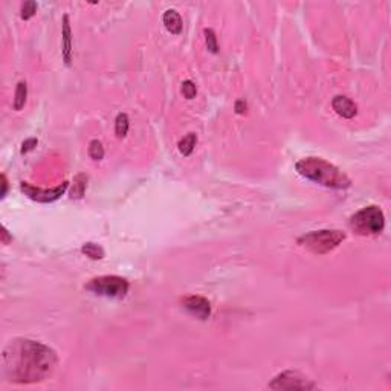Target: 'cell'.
Returning a JSON list of instances; mask_svg holds the SVG:
<instances>
[{"label":"cell","mask_w":391,"mask_h":391,"mask_svg":"<svg viewBox=\"0 0 391 391\" xmlns=\"http://www.w3.org/2000/svg\"><path fill=\"white\" fill-rule=\"evenodd\" d=\"M347 239V234L340 230H319V231H310L298 239V245L309 249L313 254L324 255L337 249L344 240Z\"/></svg>","instance_id":"obj_3"},{"label":"cell","mask_w":391,"mask_h":391,"mask_svg":"<svg viewBox=\"0 0 391 391\" xmlns=\"http://www.w3.org/2000/svg\"><path fill=\"white\" fill-rule=\"evenodd\" d=\"M236 111H237L239 115L246 114V102H245L243 99H240V101H237V102H236Z\"/></svg>","instance_id":"obj_23"},{"label":"cell","mask_w":391,"mask_h":391,"mask_svg":"<svg viewBox=\"0 0 391 391\" xmlns=\"http://www.w3.org/2000/svg\"><path fill=\"white\" fill-rule=\"evenodd\" d=\"M205 41H206V47L209 52L212 53H217L218 52V44H217V37H215V32L212 29H205Z\"/></svg>","instance_id":"obj_19"},{"label":"cell","mask_w":391,"mask_h":391,"mask_svg":"<svg viewBox=\"0 0 391 391\" xmlns=\"http://www.w3.org/2000/svg\"><path fill=\"white\" fill-rule=\"evenodd\" d=\"M57 353L40 341L14 338L2 352V374L11 383H37L52 376Z\"/></svg>","instance_id":"obj_1"},{"label":"cell","mask_w":391,"mask_h":391,"mask_svg":"<svg viewBox=\"0 0 391 391\" xmlns=\"http://www.w3.org/2000/svg\"><path fill=\"white\" fill-rule=\"evenodd\" d=\"M182 93H184V96H185L187 99H193V98L196 96V93H197L196 84H194L191 80L184 81V83H182Z\"/></svg>","instance_id":"obj_20"},{"label":"cell","mask_w":391,"mask_h":391,"mask_svg":"<svg viewBox=\"0 0 391 391\" xmlns=\"http://www.w3.org/2000/svg\"><path fill=\"white\" fill-rule=\"evenodd\" d=\"M86 187H87V176L86 175H78L74 179V185H72V190H71V197L72 199H81L84 196Z\"/></svg>","instance_id":"obj_14"},{"label":"cell","mask_w":391,"mask_h":391,"mask_svg":"<svg viewBox=\"0 0 391 391\" xmlns=\"http://www.w3.org/2000/svg\"><path fill=\"white\" fill-rule=\"evenodd\" d=\"M196 144H197V135H196V133H188L187 136H184V138L179 141V144H178L181 154L190 156V154L194 151Z\"/></svg>","instance_id":"obj_12"},{"label":"cell","mask_w":391,"mask_h":391,"mask_svg":"<svg viewBox=\"0 0 391 391\" xmlns=\"http://www.w3.org/2000/svg\"><path fill=\"white\" fill-rule=\"evenodd\" d=\"M182 307L193 316L205 321L211 315V304L206 298L199 295H190L182 300Z\"/></svg>","instance_id":"obj_8"},{"label":"cell","mask_w":391,"mask_h":391,"mask_svg":"<svg viewBox=\"0 0 391 391\" xmlns=\"http://www.w3.org/2000/svg\"><path fill=\"white\" fill-rule=\"evenodd\" d=\"M11 240H13V237L10 236V233L7 231V228L2 227V243H4V245H8Z\"/></svg>","instance_id":"obj_24"},{"label":"cell","mask_w":391,"mask_h":391,"mask_svg":"<svg viewBox=\"0 0 391 391\" xmlns=\"http://www.w3.org/2000/svg\"><path fill=\"white\" fill-rule=\"evenodd\" d=\"M63 59L66 66H71L72 63V31H71V23H69V16H63Z\"/></svg>","instance_id":"obj_10"},{"label":"cell","mask_w":391,"mask_h":391,"mask_svg":"<svg viewBox=\"0 0 391 391\" xmlns=\"http://www.w3.org/2000/svg\"><path fill=\"white\" fill-rule=\"evenodd\" d=\"M89 156L93 160H101L104 157V147H102L101 141H98V139L90 141V144H89Z\"/></svg>","instance_id":"obj_17"},{"label":"cell","mask_w":391,"mask_h":391,"mask_svg":"<svg viewBox=\"0 0 391 391\" xmlns=\"http://www.w3.org/2000/svg\"><path fill=\"white\" fill-rule=\"evenodd\" d=\"M295 170L304 179L312 181L325 188L346 190L352 185L350 178L343 170H340L337 165L327 162L322 157H304L295 163Z\"/></svg>","instance_id":"obj_2"},{"label":"cell","mask_w":391,"mask_h":391,"mask_svg":"<svg viewBox=\"0 0 391 391\" xmlns=\"http://www.w3.org/2000/svg\"><path fill=\"white\" fill-rule=\"evenodd\" d=\"M130 127V120L127 114H120L115 120V133L118 138H126Z\"/></svg>","instance_id":"obj_15"},{"label":"cell","mask_w":391,"mask_h":391,"mask_svg":"<svg viewBox=\"0 0 391 391\" xmlns=\"http://www.w3.org/2000/svg\"><path fill=\"white\" fill-rule=\"evenodd\" d=\"M37 13V4L32 2V0H28V2H25L22 5V10H20V17L23 20H29L35 16Z\"/></svg>","instance_id":"obj_18"},{"label":"cell","mask_w":391,"mask_h":391,"mask_svg":"<svg viewBox=\"0 0 391 391\" xmlns=\"http://www.w3.org/2000/svg\"><path fill=\"white\" fill-rule=\"evenodd\" d=\"M81 252L92 260H101L104 257V249L96 243H84L81 246Z\"/></svg>","instance_id":"obj_16"},{"label":"cell","mask_w":391,"mask_h":391,"mask_svg":"<svg viewBox=\"0 0 391 391\" xmlns=\"http://www.w3.org/2000/svg\"><path fill=\"white\" fill-rule=\"evenodd\" d=\"M0 181H2V191H0V197L5 199V196H7V193H8V181H7V176L2 175V176H0Z\"/></svg>","instance_id":"obj_22"},{"label":"cell","mask_w":391,"mask_h":391,"mask_svg":"<svg viewBox=\"0 0 391 391\" xmlns=\"http://www.w3.org/2000/svg\"><path fill=\"white\" fill-rule=\"evenodd\" d=\"M37 144H38V139L37 138H29V139H26L23 144H22V154H25V153H29V151H32L35 147H37Z\"/></svg>","instance_id":"obj_21"},{"label":"cell","mask_w":391,"mask_h":391,"mask_svg":"<svg viewBox=\"0 0 391 391\" xmlns=\"http://www.w3.org/2000/svg\"><path fill=\"white\" fill-rule=\"evenodd\" d=\"M129 288H130L129 282L118 275L96 276L86 285V291L95 295L105 297V298H117V300L124 298L129 292Z\"/></svg>","instance_id":"obj_5"},{"label":"cell","mask_w":391,"mask_h":391,"mask_svg":"<svg viewBox=\"0 0 391 391\" xmlns=\"http://www.w3.org/2000/svg\"><path fill=\"white\" fill-rule=\"evenodd\" d=\"M267 386L270 389H301V391L316 388V385L310 379H307L304 374L295 370H286L280 374H276L269 382Z\"/></svg>","instance_id":"obj_6"},{"label":"cell","mask_w":391,"mask_h":391,"mask_svg":"<svg viewBox=\"0 0 391 391\" xmlns=\"http://www.w3.org/2000/svg\"><path fill=\"white\" fill-rule=\"evenodd\" d=\"M69 188V182L65 181L63 184L53 187V188H49V190H41L38 187H34L28 182H22L20 184V190L22 193L31 199V200H35V202H40V203H50V202H55L59 200L65 193L66 190Z\"/></svg>","instance_id":"obj_7"},{"label":"cell","mask_w":391,"mask_h":391,"mask_svg":"<svg viewBox=\"0 0 391 391\" xmlns=\"http://www.w3.org/2000/svg\"><path fill=\"white\" fill-rule=\"evenodd\" d=\"M162 22H163V25H165V28L169 32H172L175 35L182 32V26H184L182 17L176 10H166L162 16Z\"/></svg>","instance_id":"obj_11"},{"label":"cell","mask_w":391,"mask_h":391,"mask_svg":"<svg viewBox=\"0 0 391 391\" xmlns=\"http://www.w3.org/2000/svg\"><path fill=\"white\" fill-rule=\"evenodd\" d=\"M331 107L340 117H343L346 120H352L358 115V105L350 98H347L344 95L334 96L333 101H331Z\"/></svg>","instance_id":"obj_9"},{"label":"cell","mask_w":391,"mask_h":391,"mask_svg":"<svg viewBox=\"0 0 391 391\" xmlns=\"http://www.w3.org/2000/svg\"><path fill=\"white\" fill-rule=\"evenodd\" d=\"M26 98H28V84L25 81H20L17 84L16 95H14V108L22 110L26 104Z\"/></svg>","instance_id":"obj_13"},{"label":"cell","mask_w":391,"mask_h":391,"mask_svg":"<svg viewBox=\"0 0 391 391\" xmlns=\"http://www.w3.org/2000/svg\"><path fill=\"white\" fill-rule=\"evenodd\" d=\"M349 227L358 236H377L385 228L383 211L376 205L365 206L350 217Z\"/></svg>","instance_id":"obj_4"}]
</instances>
